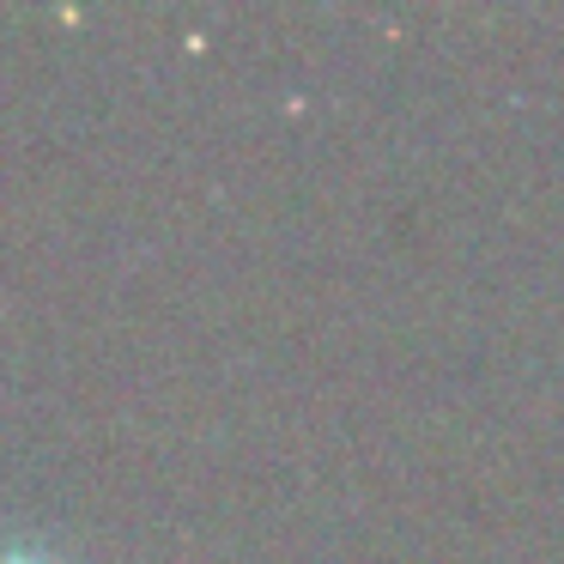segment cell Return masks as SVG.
<instances>
[{"mask_svg":"<svg viewBox=\"0 0 564 564\" xmlns=\"http://www.w3.org/2000/svg\"><path fill=\"white\" fill-rule=\"evenodd\" d=\"M0 564H67L55 546H43V540H7L0 546Z\"/></svg>","mask_w":564,"mask_h":564,"instance_id":"cell-1","label":"cell"}]
</instances>
